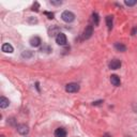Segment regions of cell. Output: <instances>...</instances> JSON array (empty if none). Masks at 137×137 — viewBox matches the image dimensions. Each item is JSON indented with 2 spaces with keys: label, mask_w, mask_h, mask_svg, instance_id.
Returning a JSON list of instances; mask_svg holds the SVG:
<instances>
[{
  "label": "cell",
  "mask_w": 137,
  "mask_h": 137,
  "mask_svg": "<svg viewBox=\"0 0 137 137\" xmlns=\"http://www.w3.org/2000/svg\"><path fill=\"white\" fill-rule=\"evenodd\" d=\"M50 3L54 5H60L62 3V1H50Z\"/></svg>",
  "instance_id": "ffe728a7"
},
{
  "label": "cell",
  "mask_w": 137,
  "mask_h": 137,
  "mask_svg": "<svg viewBox=\"0 0 137 137\" xmlns=\"http://www.w3.org/2000/svg\"><path fill=\"white\" fill-rule=\"evenodd\" d=\"M124 3L127 5H129V7H133V5H135L137 3V1H136V0H125Z\"/></svg>",
  "instance_id": "2e32d148"
},
{
  "label": "cell",
  "mask_w": 137,
  "mask_h": 137,
  "mask_svg": "<svg viewBox=\"0 0 137 137\" xmlns=\"http://www.w3.org/2000/svg\"><path fill=\"white\" fill-rule=\"evenodd\" d=\"M21 56H22V58L29 59V58H31V57L33 56V53L30 52V50H24V52H22V54H21Z\"/></svg>",
  "instance_id": "4fadbf2b"
},
{
  "label": "cell",
  "mask_w": 137,
  "mask_h": 137,
  "mask_svg": "<svg viewBox=\"0 0 137 137\" xmlns=\"http://www.w3.org/2000/svg\"><path fill=\"white\" fill-rule=\"evenodd\" d=\"M61 18L65 22H71L75 19V15L72 12H70V11H64V12L61 14Z\"/></svg>",
  "instance_id": "6da1fadb"
},
{
  "label": "cell",
  "mask_w": 137,
  "mask_h": 137,
  "mask_svg": "<svg viewBox=\"0 0 137 137\" xmlns=\"http://www.w3.org/2000/svg\"><path fill=\"white\" fill-rule=\"evenodd\" d=\"M92 34H93V26H91V25H88L85 30H84V38L87 40V39H90L91 37H92Z\"/></svg>",
  "instance_id": "277c9868"
},
{
  "label": "cell",
  "mask_w": 137,
  "mask_h": 137,
  "mask_svg": "<svg viewBox=\"0 0 137 137\" xmlns=\"http://www.w3.org/2000/svg\"><path fill=\"white\" fill-rule=\"evenodd\" d=\"M110 83H111L113 86H116V87L120 86V84H121L120 77H119L118 75H111V76H110Z\"/></svg>",
  "instance_id": "ba28073f"
},
{
  "label": "cell",
  "mask_w": 137,
  "mask_h": 137,
  "mask_svg": "<svg viewBox=\"0 0 137 137\" xmlns=\"http://www.w3.org/2000/svg\"><path fill=\"white\" fill-rule=\"evenodd\" d=\"M92 19H93V21H94V25L98 26V25H99V21H100L99 14H98V13H93V14H92Z\"/></svg>",
  "instance_id": "9a60e30c"
},
{
  "label": "cell",
  "mask_w": 137,
  "mask_h": 137,
  "mask_svg": "<svg viewBox=\"0 0 137 137\" xmlns=\"http://www.w3.org/2000/svg\"><path fill=\"white\" fill-rule=\"evenodd\" d=\"M65 91L68 93H74V92H78L79 91V85L76 83H71L67 84L65 86Z\"/></svg>",
  "instance_id": "7a4b0ae2"
},
{
  "label": "cell",
  "mask_w": 137,
  "mask_h": 137,
  "mask_svg": "<svg viewBox=\"0 0 137 137\" xmlns=\"http://www.w3.org/2000/svg\"><path fill=\"white\" fill-rule=\"evenodd\" d=\"M55 136L56 137H66V131L63 128H59L55 131Z\"/></svg>",
  "instance_id": "30bf717a"
},
{
  "label": "cell",
  "mask_w": 137,
  "mask_h": 137,
  "mask_svg": "<svg viewBox=\"0 0 137 137\" xmlns=\"http://www.w3.org/2000/svg\"><path fill=\"white\" fill-rule=\"evenodd\" d=\"M102 103H103V101L100 100V101H95V102H93V103H92V105H93V106H98V105H101Z\"/></svg>",
  "instance_id": "d6986e66"
},
{
  "label": "cell",
  "mask_w": 137,
  "mask_h": 137,
  "mask_svg": "<svg viewBox=\"0 0 137 137\" xmlns=\"http://www.w3.org/2000/svg\"><path fill=\"white\" fill-rule=\"evenodd\" d=\"M17 132L20 135H27L29 132V128L26 124H19V125H17Z\"/></svg>",
  "instance_id": "8992f818"
},
{
  "label": "cell",
  "mask_w": 137,
  "mask_h": 137,
  "mask_svg": "<svg viewBox=\"0 0 137 137\" xmlns=\"http://www.w3.org/2000/svg\"><path fill=\"white\" fill-rule=\"evenodd\" d=\"M1 49H2V52H3V53H9V54L13 53V50H14L13 46H12L11 44H9V43H4V44L2 45Z\"/></svg>",
  "instance_id": "9c48e42d"
},
{
  "label": "cell",
  "mask_w": 137,
  "mask_h": 137,
  "mask_svg": "<svg viewBox=\"0 0 137 137\" xmlns=\"http://www.w3.org/2000/svg\"><path fill=\"white\" fill-rule=\"evenodd\" d=\"M32 11H36V12H38L39 11V3L38 2H36L33 4V7H32Z\"/></svg>",
  "instance_id": "e0dca14e"
},
{
  "label": "cell",
  "mask_w": 137,
  "mask_h": 137,
  "mask_svg": "<svg viewBox=\"0 0 137 137\" xmlns=\"http://www.w3.org/2000/svg\"><path fill=\"white\" fill-rule=\"evenodd\" d=\"M103 137H111V136H110V135H109L108 133H106V134L104 135V136H103Z\"/></svg>",
  "instance_id": "44dd1931"
},
{
  "label": "cell",
  "mask_w": 137,
  "mask_h": 137,
  "mask_svg": "<svg viewBox=\"0 0 137 137\" xmlns=\"http://www.w3.org/2000/svg\"><path fill=\"white\" fill-rule=\"evenodd\" d=\"M115 47H116V49L118 52H121V53H124L125 50H127V47H125L122 43H116L115 44Z\"/></svg>",
  "instance_id": "7c38bea8"
},
{
  "label": "cell",
  "mask_w": 137,
  "mask_h": 137,
  "mask_svg": "<svg viewBox=\"0 0 137 137\" xmlns=\"http://www.w3.org/2000/svg\"><path fill=\"white\" fill-rule=\"evenodd\" d=\"M106 24H107L108 30H111V29H112V16L108 15V16L106 17Z\"/></svg>",
  "instance_id": "5bb4252c"
},
{
  "label": "cell",
  "mask_w": 137,
  "mask_h": 137,
  "mask_svg": "<svg viewBox=\"0 0 137 137\" xmlns=\"http://www.w3.org/2000/svg\"><path fill=\"white\" fill-rule=\"evenodd\" d=\"M0 137H4V136H3V135H1V136H0Z\"/></svg>",
  "instance_id": "7402d4cb"
},
{
  "label": "cell",
  "mask_w": 137,
  "mask_h": 137,
  "mask_svg": "<svg viewBox=\"0 0 137 137\" xmlns=\"http://www.w3.org/2000/svg\"><path fill=\"white\" fill-rule=\"evenodd\" d=\"M56 43L58 45H65L66 44V37L65 34L60 32L59 34H57L56 36Z\"/></svg>",
  "instance_id": "3957f363"
},
{
  "label": "cell",
  "mask_w": 137,
  "mask_h": 137,
  "mask_svg": "<svg viewBox=\"0 0 137 137\" xmlns=\"http://www.w3.org/2000/svg\"><path fill=\"white\" fill-rule=\"evenodd\" d=\"M41 43H42V41L39 37H32L30 39V45L32 47H39L41 45Z\"/></svg>",
  "instance_id": "52a82bcc"
},
{
  "label": "cell",
  "mask_w": 137,
  "mask_h": 137,
  "mask_svg": "<svg viewBox=\"0 0 137 137\" xmlns=\"http://www.w3.org/2000/svg\"><path fill=\"white\" fill-rule=\"evenodd\" d=\"M9 105H10V101L7 98H4V96L0 98V107H1V108H7Z\"/></svg>",
  "instance_id": "8fae6325"
},
{
  "label": "cell",
  "mask_w": 137,
  "mask_h": 137,
  "mask_svg": "<svg viewBox=\"0 0 137 137\" xmlns=\"http://www.w3.org/2000/svg\"><path fill=\"white\" fill-rule=\"evenodd\" d=\"M120 66H121V61L118 59H112L109 62V68H111V70H118V68H120Z\"/></svg>",
  "instance_id": "5b68a950"
},
{
  "label": "cell",
  "mask_w": 137,
  "mask_h": 137,
  "mask_svg": "<svg viewBox=\"0 0 137 137\" xmlns=\"http://www.w3.org/2000/svg\"><path fill=\"white\" fill-rule=\"evenodd\" d=\"M44 14L46 15V16H48L49 19H53V18H54V13H50V12H44Z\"/></svg>",
  "instance_id": "ac0fdd59"
}]
</instances>
